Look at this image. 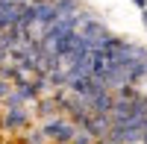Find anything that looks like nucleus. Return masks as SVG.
<instances>
[{"instance_id":"1a4fd4ad","label":"nucleus","mask_w":147,"mask_h":144,"mask_svg":"<svg viewBox=\"0 0 147 144\" xmlns=\"http://www.w3.org/2000/svg\"><path fill=\"white\" fill-rule=\"evenodd\" d=\"M56 6L62 15H74V12H80V3L77 0H56Z\"/></svg>"},{"instance_id":"ddd939ff","label":"nucleus","mask_w":147,"mask_h":144,"mask_svg":"<svg viewBox=\"0 0 147 144\" xmlns=\"http://www.w3.org/2000/svg\"><path fill=\"white\" fill-rule=\"evenodd\" d=\"M141 21H144V27H147V12H144V18H141Z\"/></svg>"},{"instance_id":"0eeeda50","label":"nucleus","mask_w":147,"mask_h":144,"mask_svg":"<svg viewBox=\"0 0 147 144\" xmlns=\"http://www.w3.org/2000/svg\"><path fill=\"white\" fill-rule=\"evenodd\" d=\"M115 94H118L121 100H136V97H141V91H136L132 82H121V85L115 88Z\"/></svg>"},{"instance_id":"f8f14e48","label":"nucleus","mask_w":147,"mask_h":144,"mask_svg":"<svg viewBox=\"0 0 147 144\" xmlns=\"http://www.w3.org/2000/svg\"><path fill=\"white\" fill-rule=\"evenodd\" d=\"M97 144H112V141H109V138H97Z\"/></svg>"},{"instance_id":"9d476101","label":"nucleus","mask_w":147,"mask_h":144,"mask_svg":"<svg viewBox=\"0 0 147 144\" xmlns=\"http://www.w3.org/2000/svg\"><path fill=\"white\" fill-rule=\"evenodd\" d=\"M12 88H15V82L6 79V77H0V100H6L9 94H12Z\"/></svg>"},{"instance_id":"423d86ee","label":"nucleus","mask_w":147,"mask_h":144,"mask_svg":"<svg viewBox=\"0 0 147 144\" xmlns=\"http://www.w3.org/2000/svg\"><path fill=\"white\" fill-rule=\"evenodd\" d=\"M24 135V144H50L44 135V127H35V129H27V133H21Z\"/></svg>"},{"instance_id":"39448f33","label":"nucleus","mask_w":147,"mask_h":144,"mask_svg":"<svg viewBox=\"0 0 147 144\" xmlns=\"http://www.w3.org/2000/svg\"><path fill=\"white\" fill-rule=\"evenodd\" d=\"M35 118H41V121H47V118H56V115H62V106H59L56 100V94H44V97L35 100Z\"/></svg>"},{"instance_id":"2eb2a0df","label":"nucleus","mask_w":147,"mask_h":144,"mask_svg":"<svg viewBox=\"0 0 147 144\" xmlns=\"http://www.w3.org/2000/svg\"><path fill=\"white\" fill-rule=\"evenodd\" d=\"M144 144H147V141H144Z\"/></svg>"},{"instance_id":"7ed1b4c3","label":"nucleus","mask_w":147,"mask_h":144,"mask_svg":"<svg viewBox=\"0 0 147 144\" xmlns=\"http://www.w3.org/2000/svg\"><path fill=\"white\" fill-rule=\"evenodd\" d=\"M30 109L27 106H6L3 115H0V127L6 129V133H21V129L30 127Z\"/></svg>"},{"instance_id":"f03ea898","label":"nucleus","mask_w":147,"mask_h":144,"mask_svg":"<svg viewBox=\"0 0 147 144\" xmlns=\"http://www.w3.org/2000/svg\"><path fill=\"white\" fill-rule=\"evenodd\" d=\"M144 115H147V94H141L136 100H121L118 97L115 109H112V124H129V121H138Z\"/></svg>"},{"instance_id":"dca6fc26","label":"nucleus","mask_w":147,"mask_h":144,"mask_svg":"<svg viewBox=\"0 0 147 144\" xmlns=\"http://www.w3.org/2000/svg\"><path fill=\"white\" fill-rule=\"evenodd\" d=\"M141 144H144V141H141Z\"/></svg>"},{"instance_id":"9b49d317","label":"nucleus","mask_w":147,"mask_h":144,"mask_svg":"<svg viewBox=\"0 0 147 144\" xmlns=\"http://www.w3.org/2000/svg\"><path fill=\"white\" fill-rule=\"evenodd\" d=\"M132 3H136L138 9H144V6H147V0H132Z\"/></svg>"},{"instance_id":"4468645a","label":"nucleus","mask_w":147,"mask_h":144,"mask_svg":"<svg viewBox=\"0 0 147 144\" xmlns=\"http://www.w3.org/2000/svg\"><path fill=\"white\" fill-rule=\"evenodd\" d=\"M18 3H32V0H18Z\"/></svg>"},{"instance_id":"20e7f679","label":"nucleus","mask_w":147,"mask_h":144,"mask_svg":"<svg viewBox=\"0 0 147 144\" xmlns=\"http://www.w3.org/2000/svg\"><path fill=\"white\" fill-rule=\"evenodd\" d=\"M115 103H118L115 88H103V91H97L94 97H88V109H91L94 115H112Z\"/></svg>"},{"instance_id":"6e6552de","label":"nucleus","mask_w":147,"mask_h":144,"mask_svg":"<svg viewBox=\"0 0 147 144\" xmlns=\"http://www.w3.org/2000/svg\"><path fill=\"white\" fill-rule=\"evenodd\" d=\"M71 144H97V138L88 133V129H82V127H80V129H77V135L71 138Z\"/></svg>"},{"instance_id":"f257e3e1","label":"nucleus","mask_w":147,"mask_h":144,"mask_svg":"<svg viewBox=\"0 0 147 144\" xmlns=\"http://www.w3.org/2000/svg\"><path fill=\"white\" fill-rule=\"evenodd\" d=\"M41 127H44V135H47L50 144H71V138L77 135V129H80L68 115L47 118V121H41Z\"/></svg>"}]
</instances>
